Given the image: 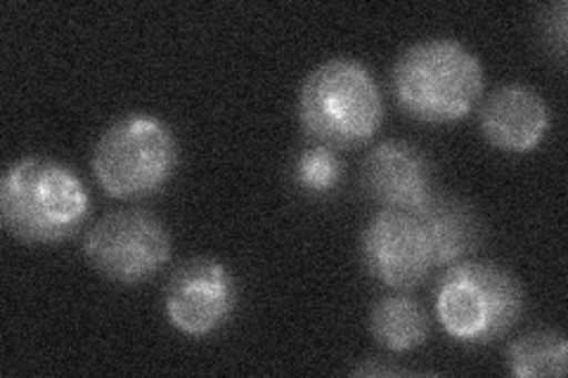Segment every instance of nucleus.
I'll return each instance as SVG.
<instances>
[{"mask_svg":"<svg viewBox=\"0 0 568 378\" xmlns=\"http://www.w3.org/2000/svg\"><path fill=\"white\" fill-rule=\"evenodd\" d=\"M237 305V284L216 258H192L173 269L164 289V313L185 336L202 338L225 327Z\"/></svg>","mask_w":568,"mask_h":378,"instance_id":"obj_7","label":"nucleus"},{"mask_svg":"<svg viewBox=\"0 0 568 378\" xmlns=\"http://www.w3.org/2000/svg\"><path fill=\"white\" fill-rule=\"evenodd\" d=\"M369 331L388 353H410L426 344L432 321L422 303L405 294H390L372 308Z\"/></svg>","mask_w":568,"mask_h":378,"instance_id":"obj_12","label":"nucleus"},{"mask_svg":"<svg viewBox=\"0 0 568 378\" xmlns=\"http://www.w3.org/2000/svg\"><path fill=\"white\" fill-rule=\"evenodd\" d=\"M344 164L334 150L325 145H313L298 154L294 164L296 185L308 194H327L342 183Z\"/></svg>","mask_w":568,"mask_h":378,"instance_id":"obj_14","label":"nucleus"},{"mask_svg":"<svg viewBox=\"0 0 568 378\" xmlns=\"http://www.w3.org/2000/svg\"><path fill=\"white\" fill-rule=\"evenodd\" d=\"M478 125L495 150L526 154L536 150L549 131V106L532 88L503 85L486 98Z\"/></svg>","mask_w":568,"mask_h":378,"instance_id":"obj_10","label":"nucleus"},{"mask_svg":"<svg viewBox=\"0 0 568 378\" xmlns=\"http://www.w3.org/2000/svg\"><path fill=\"white\" fill-rule=\"evenodd\" d=\"M566 336L538 329L517 338L509 346L507 369L517 378H561L566 374Z\"/></svg>","mask_w":568,"mask_h":378,"instance_id":"obj_13","label":"nucleus"},{"mask_svg":"<svg viewBox=\"0 0 568 378\" xmlns=\"http://www.w3.org/2000/svg\"><path fill=\"white\" fill-rule=\"evenodd\" d=\"M178 168V142L164 121L129 114L102 133L93 152L100 187L114 200H142L162 190Z\"/></svg>","mask_w":568,"mask_h":378,"instance_id":"obj_5","label":"nucleus"},{"mask_svg":"<svg viewBox=\"0 0 568 378\" xmlns=\"http://www.w3.org/2000/svg\"><path fill=\"white\" fill-rule=\"evenodd\" d=\"M400 110L422 123L467 119L486 88V74L469 48L453 39H429L407 48L394 67Z\"/></svg>","mask_w":568,"mask_h":378,"instance_id":"obj_2","label":"nucleus"},{"mask_svg":"<svg viewBox=\"0 0 568 378\" xmlns=\"http://www.w3.org/2000/svg\"><path fill=\"white\" fill-rule=\"evenodd\" d=\"M85 258L106 279L138 286L171 260V234L154 213L123 208L106 213L88 229Z\"/></svg>","mask_w":568,"mask_h":378,"instance_id":"obj_6","label":"nucleus"},{"mask_svg":"<svg viewBox=\"0 0 568 378\" xmlns=\"http://www.w3.org/2000/svg\"><path fill=\"white\" fill-rule=\"evenodd\" d=\"M91 211L81 177L55 159L24 156L0 183V223L24 244H60L74 237Z\"/></svg>","mask_w":568,"mask_h":378,"instance_id":"obj_1","label":"nucleus"},{"mask_svg":"<svg viewBox=\"0 0 568 378\" xmlns=\"http://www.w3.org/2000/svg\"><path fill=\"white\" fill-rule=\"evenodd\" d=\"M521 313V284L497 263L459 260L438 282V321L459 344H490L505 336L519 321Z\"/></svg>","mask_w":568,"mask_h":378,"instance_id":"obj_4","label":"nucleus"},{"mask_svg":"<svg viewBox=\"0 0 568 378\" xmlns=\"http://www.w3.org/2000/svg\"><path fill=\"white\" fill-rule=\"evenodd\" d=\"M410 213L426 232L436 267L465 260L484 239V225L476 211L457 196L432 192Z\"/></svg>","mask_w":568,"mask_h":378,"instance_id":"obj_11","label":"nucleus"},{"mask_svg":"<svg viewBox=\"0 0 568 378\" xmlns=\"http://www.w3.org/2000/svg\"><path fill=\"white\" fill-rule=\"evenodd\" d=\"M296 112L315 145L355 150L379 133L384 102L375 76L361 62L334 58L301 83Z\"/></svg>","mask_w":568,"mask_h":378,"instance_id":"obj_3","label":"nucleus"},{"mask_svg":"<svg viewBox=\"0 0 568 378\" xmlns=\"http://www.w3.org/2000/svg\"><path fill=\"white\" fill-rule=\"evenodd\" d=\"M351 374L353 376H410L415 371L403 369V367H388L384 362H377V359H369V362L358 365Z\"/></svg>","mask_w":568,"mask_h":378,"instance_id":"obj_15","label":"nucleus"},{"mask_svg":"<svg viewBox=\"0 0 568 378\" xmlns=\"http://www.w3.org/2000/svg\"><path fill=\"white\" fill-rule=\"evenodd\" d=\"M361 251L367 273L396 292L415 289L436 267L426 232L410 211H379L363 232Z\"/></svg>","mask_w":568,"mask_h":378,"instance_id":"obj_8","label":"nucleus"},{"mask_svg":"<svg viewBox=\"0 0 568 378\" xmlns=\"http://www.w3.org/2000/svg\"><path fill=\"white\" fill-rule=\"evenodd\" d=\"M363 187L384 208L415 211L434 192L432 164L410 142L386 140L365 159Z\"/></svg>","mask_w":568,"mask_h":378,"instance_id":"obj_9","label":"nucleus"}]
</instances>
